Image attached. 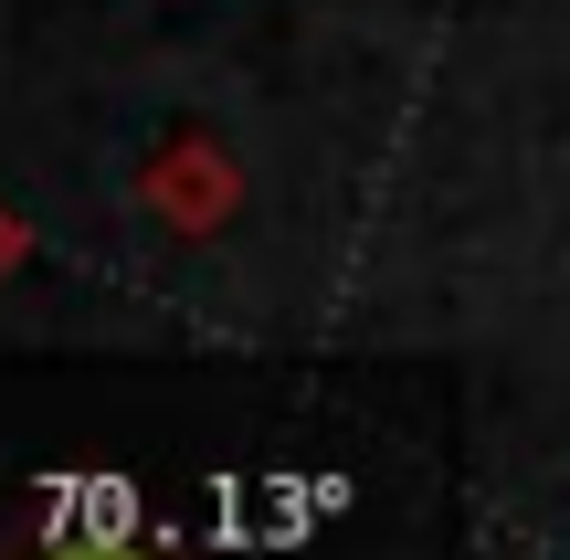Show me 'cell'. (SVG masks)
Listing matches in <instances>:
<instances>
[{"instance_id": "6da1fadb", "label": "cell", "mask_w": 570, "mask_h": 560, "mask_svg": "<svg viewBox=\"0 0 570 560\" xmlns=\"http://www.w3.org/2000/svg\"><path fill=\"white\" fill-rule=\"evenodd\" d=\"M159 212L169 223H190V233H212L233 212V169H223V148H169L159 159Z\"/></svg>"}, {"instance_id": "7a4b0ae2", "label": "cell", "mask_w": 570, "mask_h": 560, "mask_svg": "<svg viewBox=\"0 0 570 560\" xmlns=\"http://www.w3.org/2000/svg\"><path fill=\"white\" fill-rule=\"evenodd\" d=\"M11 254H21V223H11V212H0V265H11Z\"/></svg>"}]
</instances>
